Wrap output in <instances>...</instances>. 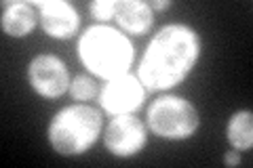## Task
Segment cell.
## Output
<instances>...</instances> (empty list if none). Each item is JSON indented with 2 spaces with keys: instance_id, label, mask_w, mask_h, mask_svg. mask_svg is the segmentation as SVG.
Instances as JSON below:
<instances>
[{
  "instance_id": "6da1fadb",
  "label": "cell",
  "mask_w": 253,
  "mask_h": 168,
  "mask_svg": "<svg viewBox=\"0 0 253 168\" xmlns=\"http://www.w3.org/2000/svg\"><path fill=\"white\" fill-rule=\"evenodd\" d=\"M201 53L203 42L199 32L186 23H169L148 42L137 67V78L148 93L171 91L194 71Z\"/></svg>"
},
{
  "instance_id": "7a4b0ae2",
  "label": "cell",
  "mask_w": 253,
  "mask_h": 168,
  "mask_svg": "<svg viewBox=\"0 0 253 168\" xmlns=\"http://www.w3.org/2000/svg\"><path fill=\"white\" fill-rule=\"evenodd\" d=\"M78 59L95 78L110 82L114 78L129 74L135 59L131 40L106 23L91 26L78 38Z\"/></svg>"
},
{
  "instance_id": "3957f363",
  "label": "cell",
  "mask_w": 253,
  "mask_h": 168,
  "mask_svg": "<svg viewBox=\"0 0 253 168\" xmlns=\"http://www.w3.org/2000/svg\"><path fill=\"white\" fill-rule=\"evenodd\" d=\"M104 131V116L86 103H72L53 116L46 129V139L55 154L72 158L93 147Z\"/></svg>"
},
{
  "instance_id": "277c9868",
  "label": "cell",
  "mask_w": 253,
  "mask_h": 168,
  "mask_svg": "<svg viewBox=\"0 0 253 168\" xmlns=\"http://www.w3.org/2000/svg\"><path fill=\"white\" fill-rule=\"evenodd\" d=\"M199 109L184 97L163 95L146 109V126L165 141H186L199 131Z\"/></svg>"
},
{
  "instance_id": "5b68a950",
  "label": "cell",
  "mask_w": 253,
  "mask_h": 168,
  "mask_svg": "<svg viewBox=\"0 0 253 168\" xmlns=\"http://www.w3.org/2000/svg\"><path fill=\"white\" fill-rule=\"evenodd\" d=\"M104 145L110 156L129 160L148 145V126L135 114L114 116L104 129Z\"/></svg>"
},
{
  "instance_id": "8992f818",
  "label": "cell",
  "mask_w": 253,
  "mask_h": 168,
  "mask_svg": "<svg viewBox=\"0 0 253 168\" xmlns=\"http://www.w3.org/2000/svg\"><path fill=\"white\" fill-rule=\"evenodd\" d=\"M70 71L57 55L41 53L28 63V84L38 97L59 99L70 91Z\"/></svg>"
},
{
  "instance_id": "52a82bcc",
  "label": "cell",
  "mask_w": 253,
  "mask_h": 168,
  "mask_svg": "<svg viewBox=\"0 0 253 168\" xmlns=\"http://www.w3.org/2000/svg\"><path fill=\"white\" fill-rule=\"evenodd\" d=\"M146 89L141 84L137 74H125L121 78H114L106 82L99 91V103L104 111L112 116H123V114H135V111L144 105L146 99Z\"/></svg>"
},
{
  "instance_id": "ba28073f",
  "label": "cell",
  "mask_w": 253,
  "mask_h": 168,
  "mask_svg": "<svg viewBox=\"0 0 253 168\" xmlns=\"http://www.w3.org/2000/svg\"><path fill=\"white\" fill-rule=\"evenodd\" d=\"M34 4L38 6V17L46 36L55 40H70L76 36L81 28V15L74 4L66 0H44Z\"/></svg>"
},
{
  "instance_id": "9c48e42d",
  "label": "cell",
  "mask_w": 253,
  "mask_h": 168,
  "mask_svg": "<svg viewBox=\"0 0 253 168\" xmlns=\"http://www.w3.org/2000/svg\"><path fill=\"white\" fill-rule=\"evenodd\" d=\"M114 21L118 23V30L123 34L144 36L154 23V11L150 9L148 2H141V0H116Z\"/></svg>"
},
{
  "instance_id": "30bf717a",
  "label": "cell",
  "mask_w": 253,
  "mask_h": 168,
  "mask_svg": "<svg viewBox=\"0 0 253 168\" xmlns=\"http://www.w3.org/2000/svg\"><path fill=\"white\" fill-rule=\"evenodd\" d=\"M38 6L32 2H4L0 28L9 38H26L38 26Z\"/></svg>"
},
{
  "instance_id": "8fae6325",
  "label": "cell",
  "mask_w": 253,
  "mask_h": 168,
  "mask_svg": "<svg viewBox=\"0 0 253 168\" xmlns=\"http://www.w3.org/2000/svg\"><path fill=\"white\" fill-rule=\"evenodd\" d=\"M228 143L236 151H249L253 147V114L249 109H241L228 120L226 126Z\"/></svg>"
},
{
  "instance_id": "7c38bea8",
  "label": "cell",
  "mask_w": 253,
  "mask_h": 168,
  "mask_svg": "<svg viewBox=\"0 0 253 168\" xmlns=\"http://www.w3.org/2000/svg\"><path fill=\"white\" fill-rule=\"evenodd\" d=\"M68 93L72 95V99H76V101H91L99 95V89H97V82H95L93 76L78 74L76 78H72V82H70Z\"/></svg>"
},
{
  "instance_id": "4fadbf2b",
  "label": "cell",
  "mask_w": 253,
  "mask_h": 168,
  "mask_svg": "<svg viewBox=\"0 0 253 168\" xmlns=\"http://www.w3.org/2000/svg\"><path fill=\"white\" fill-rule=\"evenodd\" d=\"M91 15L101 23H108L114 19L116 13V0H95V2L89 4Z\"/></svg>"
},
{
  "instance_id": "5bb4252c",
  "label": "cell",
  "mask_w": 253,
  "mask_h": 168,
  "mask_svg": "<svg viewBox=\"0 0 253 168\" xmlns=\"http://www.w3.org/2000/svg\"><path fill=\"white\" fill-rule=\"evenodd\" d=\"M224 164L226 166H239L241 164V151H236V149L228 151V154L224 156Z\"/></svg>"
},
{
  "instance_id": "9a60e30c",
  "label": "cell",
  "mask_w": 253,
  "mask_h": 168,
  "mask_svg": "<svg viewBox=\"0 0 253 168\" xmlns=\"http://www.w3.org/2000/svg\"><path fill=\"white\" fill-rule=\"evenodd\" d=\"M148 4L152 11H167L173 6V2H169V0H154V2H148Z\"/></svg>"
}]
</instances>
